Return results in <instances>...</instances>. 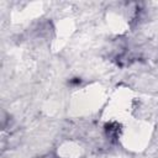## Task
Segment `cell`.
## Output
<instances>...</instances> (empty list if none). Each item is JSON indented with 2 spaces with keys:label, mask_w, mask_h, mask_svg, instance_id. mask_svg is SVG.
I'll return each instance as SVG.
<instances>
[{
  "label": "cell",
  "mask_w": 158,
  "mask_h": 158,
  "mask_svg": "<svg viewBox=\"0 0 158 158\" xmlns=\"http://www.w3.org/2000/svg\"><path fill=\"white\" fill-rule=\"evenodd\" d=\"M42 158H56V156H54V154H52V153H48V154L43 156Z\"/></svg>",
  "instance_id": "6da1fadb"
}]
</instances>
